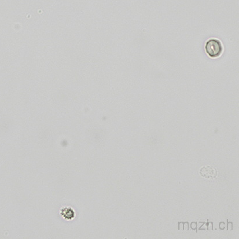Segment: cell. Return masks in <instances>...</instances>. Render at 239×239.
<instances>
[{
  "label": "cell",
  "instance_id": "obj_1",
  "mask_svg": "<svg viewBox=\"0 0 239 239\" xmlns=\"http://www.w3.org/2000/svg\"><path fill=\"white\" fill-rule=\"evenodd\" d=\"M206 52L211 58L218 57L223 52V46L221 41L216 38L208 40L206 44Z\"/></svg>",
  "mask_w": 239,
  "mask_h": 239
},
{
  "label": "cell",
  "instance_id": "obj_2",
  "mask_svg": "<svg viewBox=\"0 0 239 239\" xmlns=\"http://www.w3.org/2000/svg\"><path fill=\"white\" fill-rule=\"evenodd\" d=\"M200 174L204 177H215L217 176V172L213 168H211L210 166H207L201 168L200 170Z\"/></svg>",
  "mask_w": 239,
  "mask_h": 239
},
{
  "label": "cell",
  "instance_id": "obj_3",
  "mask_svg": "<svg viewBox=\"0 0 239 239\" xmlns=\"http://www.w3.org/2000/svg\"><path fill=\"white\" fill-rule=\"evenodd\" d=\"M191 228L193 229H196V228H197V224L196 223H195V222H193L191 224Z\"/></svg>",
  "mask_w": 239,
  "mask_h": 239
},
{
  "label": "cell",
  "instance_id": "obj_4",
  "mask_svg": "<svg viewBox=\"0 0 239 239\" xmlns=\"http://www.w3.org/2000/svg\"><path fill=\"white\" fill-rule=\"evenodd\" d=\"M224 226H225V224H224V223L221 222V223L220 224V225H219V227H220V229H224Z\"/></svg>",
  "mask_w": 239,
  "mask_h": 239
},
{
  "label": "cell",
  "instance_id": "obj_5",
  "mask_svg": "<svg viewBox=\"0 0 239 239\" xmlns=\"http://www.w3.org/2000/svg\"><path fill=\"white\" fill-rule=\"evenodd\" d=\"M228 229L229 230H231V229H232V224L231 222L228 223Z\"/></svg>",
  "mask_w": 239,
  "mask_h": 239
},
{
  "label": "cell",
  "instance_id": "obj_6",
  "mask_svg": "<svg viewBox=\"0 0 239 239\" xmlns=\"http://www.w3.org/2000/svg\"><path fill=\"white\" fill-rule=\"evenodd\" d=\"M188 224L187 222H186L184 224V229H186V230L188 229Z\"/></svg>",
  "mask_w": 239,
  "mask_h": 239
},
{
  "label": "cell",
  "instance_id": "obj_7",
  "mask_svg": "<svg viewBox=\"0 0 239 239\" xmlns=\"http://www.w3.org/2000/svg\"><path fill=\"white\" fill-rule=\"evenodd\" d=\"M179 229H183V224L182 223V222H181V223H180L179 224Z\"/></svg>",
  "mask_w": 239,
  "mask_h": 239
}]
</instances>
